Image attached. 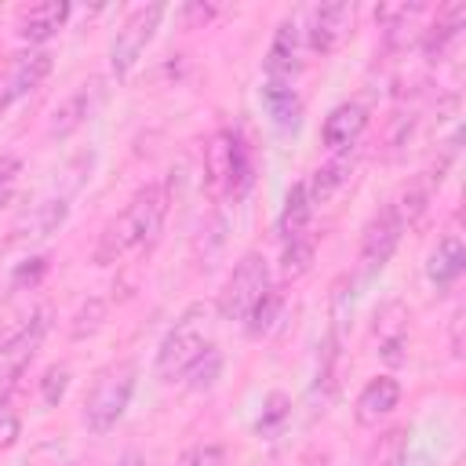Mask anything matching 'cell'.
I'll return each instance as SVG.
<instances>
[{
  "mask_svg": "<svg viewBox=\"0 0 466 466\" xmlns=\"http://www.w3.org/2000/svg\"><path fill=\"white\" fill-rule=\"evenodd\" d=\"M102 80H87V84H80L73 95H66L62 102H58V109L51 113V120H47V138H69L95 109H98V102H102Z\"/></svg>",
  "mask_w": 466,
  "mask_h": 466,
  "instance_id": "cell-9",
  "label": "cell"
},
{
  "mask_svg": "<svg viewBox=\"0 0 466 466\" xmlns=\"http://www.w3.org/2000/svg\"><path fill=\"white\" fill-rule=\"evenodd\" d=\"M18 437H22V419H18V411H15L7 400H0V451L15 448Z\"/></svg>",
  "mask_w": 466,
  "mask_h": 466,
  "instance_id": "cell-31",
  "label": "cell"
},
{
  "mask_svg": "<svg viewBox=\"0 0 466 466\" xmlns=\"http://www.w3.org/2000/svg\"><path fill=\"white\" fill-rule=\"evenodd\" d=\"M368 127V109L360 102H342L335 106L328 116H324V127H320V142L331 149V153H346L360 142Z\"/></svg>",
  "mask_w": 466,
  "mask_h": 466,
  "instance_id": "cell-10",
  "label": "cell"
},
{
  "mask_svg": "<svg viewBox=\"0 0 466 466\" xmlns=\"http://www.w3.org/2000/svg\"><path fill=\"white\" fill-rule=\"evenodd\" d=\"M135 379H138V364L135 360H120V364L106 368L95 379V386H91V393L84 400V426L91 433H109L120 422V415L131 404Z\"/></svg>",
  "mask_w": 466,
  "mask_h": 466,
  "instance_id": "cell-3",
  "label": "cell"
},
{
  "mask_svg": "<svg viewBox=\"0 0 466 466\" xmlns=\"http://www.w3.org/2000/svg\"><path fill=\"white\" fill-rule=\"evenodd\" d=\"M175 466H218V448H189V451H182V459L175 462Z\"/></svg>",
  "mask_w": 466,
  "mask_h": 466,
  "instance_id": "cell-34",
  "label": "cell"
},
{
  "mask_svg": "<svg viewBox=\"0 0 466 466\" xmlns=\"http://www.w3.org/2000/svg\"><path fill=\"white\" fill-rule=\"evenodd\" d=\"M164 11H167L164 4L138 7V11H131V18L116 29V40H113V47H109V66H113L116 76H127V73L135 69V62H138L142 51L149 47V40H153V33H157Z\"/></svg>",
  "mask_w": 466,
  "mask_h": 466,
  "instance_id": "cell-6",
  "label": "cell"
},
{
  "mask_svg": "<svg viewBox=\"0 0 466 466\" xmlns=\"http://www.w3.org/2000/svg\"><path fill=\"white\" fill-rule=\"evenodd\" d=\"M251 149L244 146L240 135L233 131H215L211 142L204 146V175L208 186L215 193H229V197H244L251 186Z\"/></svg>",
  "mask_w": 466,
  "mask_h": 466,
  "instance_id": "cell-4",
  "label": "cell"
},
{
  "mask_svg": "<svg viewBox=\"0 0 466 466\" xmlns=\"http://www.w3.org/2000/svg\"><path fill=\"white\" fill-rule=\"evenodd\" d=\"M178 18H182V29H197V25H204V22H211V18H215V4L189 0V4L178 11Z\"/></svg>",
  "mask_w": 466,
  "mask_h": 466,
  "instance_id": "cell-33",
  "label": "cell"
},
{
  "mask_svg": "<svg viewBox=\"0 0 466 466\" xmlns=\"http://www.w3.org/2000/svg\"><path fill=\"white\" fill-rule=\"evenodd\" d=\"M400 404V382L393 375H375L360 393H357V404H353V419L360 426H379L386 415H393V408Z\"/></svg>",
  "mask_w": 466,
  "mask_h": 466,
  "instance_id": "cell-11",
  "label": "cell"
},
{
  "mask_svg": "<svg viewBox=\"0 0 466 466\" xmlns=\"http://www.w3.org/2000/svg\"><path fill=\"white\" fill-rule=\"evenodd\" d=\"M353 18H357V7L346 4V0H335V4L313 7L309 11V29H302V33H306V40L317 55H331L350 40Z\"/></svg>",
  "mask_w": 466,
  "mask_h": 466,
  "instance_id": "cell-7",
  "label": "cell"
},
{
  "mask_svg": "<svg viewBox=\"0 0 466 466\" xmlns=\"http://www.w3.org/2000/svg\"><path fill=\"white\" fill-rule=\"evenodd\" d=\"M353 149H346V153H335V160H328V164H320L317 171H313V178L306 182V189H309V200L313 204H324L339 186H346L350 182V175H353Z\"/></svg>",
  "mask_w": 466,
  "mask_h": 466,
  "instance_id": "cell-20",
  "label": "cell"
},
{
  "mask_svg": "<svg viewBox=\"0 0 466 466\" xmlns=\"http://www.w3.org/2000/svg\"><path fill=\"white\" fill-rule=\"evenodd\" d=\"M44 331H47V309H36L22 328H15V335H11V342H7V353H4V357H29V353L40 346Z\"/></svg>",
  "mask_w": 466,
  "mask_h": 466,
  "instance_id": "cell-25",
  "label": "cell"
},
{
  "mask_svg": "<svg viewBox=\"0 0 466 466\" xmlns=\"http://www.w3.org/2000/svg\"><path fill=\"white\" fill-rule=\"evenodd\" d=\"M124 466H142V462H138V459H127V462H124Z\"/></svg>",
  "mask_w": 466,
  "mask_h": 466,
  "instance_id": "cell-38",
  "label": "cell"
},
{
  "mask_svg": "<svg viewBox=\"0 0 466 466\" xmlns=\"http://www.w3.org/2000/svg\"><path fill=\"white\" fill-rule=\"evenodd\" d=\"M291 411V400L284 393H269L266 397V408H262V419H258V433H273Z\"/></svg>",
  "mask_w": 466,
  "mask_h": 466,
  "instance_id": "cell-30",
  "label": "cell"
},
{
  "mask_svg": "<svg viewBox=\"0 0 466 466\" xmlns=\"http://www.w3.org/2000/svg\"><path fill=\"white\" fill-rule=\"evenodd\" d=\"M299 47H302L299 18H284V22L277 25L273 44H269V55H266V73H269V80H284V84H288V76L302 69Z\"/></svg>",
  "mask_w": 466,
  "mask_h": 466,
  "instance_id": "cell-12",
  "label": "cell"
},
{
  "mask_svg": "<svg viewBox=\"0 0 466 466\" xmlns=\"http://www.w3.org/2000/svg\"><path fill=\"white\" fill-rule=\"evenodd\" d=\"M167 186L164 182H153L146 189H138L131 197V204L102 229L98 237V248H95V262L98 266H109L116 258H124L131 248H142V244H153L164 229V218H167Z\"/></svg>",
  "mask_w": 466,
  "mask_h": 466,
  "instance_id": "cell-1",
  "label": "cell"
},
{
  "mask_svg": "<svg viewBox=\"0 0 466 466\" xmlns=\"http://www.w3.org/2000/svg\"><path fill=\"white\" fill-rule=\"evenodd\" d=\"M441 171H422L419 178H411L400 193H397V200L390 204L393 208V215L400 218V226L408 229V226H415L422 215H426V208H430V200H433V193H437V186H441Z\"/></svg>",
  "mask_w": 466,
  "mask_h": 466,
  "instance_id": "cell-16",
  "label": "cell"
},
{
  "mask_svg": "<svg viewBox=\"0 0 466 466\" xmlns=\"http://www.w3.org/2000/svg\"><path fill=\"white\" fill-rule=\"evenodd\" d=\"M102 320H106V302H102V299H87V302L76 309V317H73V324H69V335H73V339H87V335H95V331L102 328Z\"/></svg>",
  "mask_w": 466,
  "mask_h": 466,
  "instance_id": "cell-27",
  "label": "cell"
},
{
  "mask_svg": "<svg viewBox=\"0 0 466 466\" xmlns=\"http://www.w3.org/2000/svg\"><path fill=\"white\" fill-rule=\"evenodd\" d=\"M66 386H69V368H66V364L47 368L44 379H40V397H44V404H58V400L66 397Z\"/></svg>",
  "mask_w": 466,
  "mask_h": 466,
  "instance_id": "cell-29",
  "label": "cell"
},
{
  "mask_svg": "<svg viewBox=\"0 0 466 466\" xmlns=\"http://www.w3.org/2000/svg\"><path fill=\"white\" fill-rule=\"evenodd\" d=\"M69 11H73V7H69L66 0H44V4H33V7L22 15V22H18V36L29 40V44H44V40H51V36L66 25Z\"/></svg>",
  "mask_w": 466,
  "mask_h": 466,
  "instance_id": "cell-17",
  "label": "cell"
},
{
  "mask_svg": "<svg viewBox=\"0 0 466 466\" xmlns=\"http://www.w3.org/2000/svg\"><path fill=\"white\" fill-rule=\"evenodd\" d=\"M309 266H313V240H306V237L288 240L284 244V255H280V273L295 280V277L309 273Z\"/></svg>",
  "mask_w": 466,
  "mask_h": 466,
  "instance_id": "cell-26",
  "label": "cell"
},
{
  "mask_svg": "<svg viewBox=\"0 0 466 466\" xmlns=\"http://www.w3.org/2000/svg\"><path fill=\"white\" fill-rule=\"evenodd\" d=\"M462 25H466V4L462 0H455V4H448L444 11H437V18H433V25L430 29H422V55L430 58V62H441L444 55H448V47L462 36Z\"/></svg>",
  "mask_w": 466,
  "mask_h": 466,
  "instance_id": "cell-14",
  "label": "cell"
},
{
  "mask_svg": "<svg viewBox=\"0 0 466 466\" xmlns=\"http://www.w3.org/2000/svg\"><path fill=\"white\" fill-rule=\"evenodd\" d=\"M51 73V55L47 51H29V55H18L11 62V73L0 87V109H7L15 98H22L25 91H33L44 76Z\"/></svg>",
  "mask_w": 466,
  "mask_h": 466,
  "instance_id": "cell-15",
  "label": "cell"
},
{
  "mask_svg": "<svg viewBox=\"0 0 466 466\" xmlns=\"http://www.w3.org/2000/svg\"><path fill=\"white\" fill-rule=\"evenodd\" d=\"M18 171H22V160H18V157H0V208L15 197Z\"/></svg>",
  "mask_w": 466,
  "mask_h": 466,
  "instance_id": "cell-32",
  "label": "cell"
},
{
  "mask_svg": "<svg viewBox=\"0 0 466 466\" xmlns=\"http://www.w3.org/2000/svg\"><path fill=\"white\" fill-rule=\"evenodd\" d=\"M218 368H222V357H218V350L211 346V350H204V357H197V360H193V368L186 371V379H189V386H193V390H208V386L215 382Z\"/></svg>",
  "mask_w": 466,
  "mask_h": 466,
  "instance_id": "cell-28",
  "label": "cell"
},
{
  "mask_svg": "<svg viewBox=\"0 0 466 466\" xmlns=\"http://www.w3.org/2000/svg\"><path fill=\"white\" fill-rule=\"evenodd\" d=\"M404 459H408V426H393L371 444L364 466H404Z\"/></svg>",
  "mask_w": 466,
  "mask_h": 466,
  "instance_id": "cell-23",
  "label": "cell"
},
{
  "mask_svg": "<svg viewBox=\"0 0 466 466\" xmlns=\"http://www.w3.org/2000/svg\"><path fill=\"white\" fill-rule=\"evenodd\" d=\"M262 106L269 109V116H273L280 127H295V124H299L302 102H299L295 87H288L284 80H269V84L262 87Z\"/></svg>",
  "mask_w": 466,
  "mask_h": 466,
  "instance_id": "cell-22",
  "label": "cell"
},
{
  "mask_svg": "<svg viewBox=\"0 0 466 466\" xmlns=\"http://www.w3.org/2000/svg\"><path fill=\"white\" fill-rule=\"evenodd\" d=\"M208 324H211L208 306H189V309L175 320V328L164 335V342H160V350H157V379H164V382L182 379V375L193 368V360L204 357V350H211V342H208Z\"/></svg>",
  "mask_w": 466,
  "mask_h": 466,
  "instance_id": "cell-2",
  "label": "cell"
},
{
  "mask_svg": "<svg viewBox=\"0 0 466 466\" xmlns=\"http://www.w3.org/2000/svg\"><path fill=\"white\" fill-rule=\"evenodd\" d=\"M462 269H466V248H462L459 233H444V237L437 240V248L430 251L426 273H430V280H433L437 288H448V284H455V280L462 277Z\"/></svg>",
  "mask_w": 466,
  "mask_h": 466,
  "instance_id": "cell-19",
  "label": "cell"
},
{
  "mask_svg": "<svg viewBox=\"0 0 466 466\" xmlns=\"http://www.w3.org/2000/svg\"><path fill=\"white\" fill-rule=\"evenodd\" d=\"M66 215H69V197H66V193L47 197V200H36V204L15 222V229H11V244H15V240H33V237H47V233H55V229L66 222Z\"/></svg>",
  "mask_w": 466,
  "mask_h": 466,
  "instance_id": "cell-13",
  "label": "cell"
},
{
  "mask_svg": "<svg viewBox=\"0 0 466 466\" xmlns=\"http://www.w3.org/2000/svg\"><path fill=\"white\" fill-rule=\"evenodd\" d=\"M44 269H47V258H29V266H18V269H15V288H22L25 280L33 284Z\"/></svg>",
  "mask_w": 466,
  "mask_h": 466,
  "instance_id": "cell-35",
  "label": "cell"
},
{
  "mask_svg": "<svg viewBox=\"0 0 466 466\" xmlns=\"http://www.w3.org/2000/svg\"><path fill=\"white\" fill-rule=\"evenodd\" d=\"M11 335H15V328H7V324H0V357L7 353V342H11Z\"/></svg>",
  "mask_w": 466,
  "mask_h": 466,
  "instance_id": "cell-37",
  "label": "cell"
},
{
  "mask_svg": "<svg viewBox=\"0 0 466 466\" xmlns=\"http://www.w3.org/2000/svg\"><path fill=\"white\" fill-rule=\"evenodd\" d=\"M375 335H379V353L390 360V364H400L404 360V339H408V309L400 302H386L379 313H375Z\"/></svg>",
  "mask_w": 466,
  "mask_h": 466,
  "instance_id": "cell-18",
  "label": "cell"
},
{
  "mask_svg": "<svg viewBox=\"0 0 466 466\" xmlns=\"http://www.w3.org/2000/svg\"><path fill=\"white\" fill-rule=\"evenodd\" d=\"M451 353L462 357V309H455L451 317Z\"/></svg>",
  "mask_w": 466,
  "mask_h": 466,
  "instance_id": "cell-36",
  "label": "cell"
},
{
  "mask_svg": "<svg viewBox=\"0 0 466 466\" xmlns=\"http://www.w3.org/2000/svg\"><path fill=\"white\" fill-rule=\"evenodd\" d=\"M309 218H313L309 189H306V182H295V186L288 189V197H284V208H280L277 229H280V237H284V240H295V237H302V233H306Z\"/></svg>",
  "mask_w": 466,
  "mask_h": 466,
  "instance_id": "cell-21",
  "label": "cell"
},
{
  "mask_svg": "<svg viewBox=\"0 0 466 466\" xmlns=\"http://www.w3.org/2000/svg\"><path fill=\"white\" fill-rule=\"evenodd\" d=\"M273 284H269V266H266V258L258 255V251H248L237 266H233V273H229V280H226V288H222V295H218V313H222V320H244L248 313H251V306L269 291Z\"/></svg>",
  "mask_w": 466,
  "mask_h": 466,
  "instance_id": "cell-5",
  "label": "cell"
},
{
  "mask_svg": "<svg viewBox=\"0 0 466 466\" xmlns=\"http://www.w3.org/2000/svg\"><path fill=\"white\" fill-rule=\"evenodd\" d=\"M280 309H284V295H280L277 288H269V291L251 306V313L244 317V320H248V335H251V339L269 335V331L277 328V320H280Z\"/></svg>",
  "mask_w": 466,
  "mask_h": 466,
  "instance_id": "cell-24",
  "label": "cell"
},
{
  "mask_svg": "<svg viewBox=\"0 0 466 466\" xmlns=\"http://www.w3.org/2000/svg\"><path fill=\"white\" fill-rule=\"evenodd\" d=\"M400 233H404V226H400V218L393 215V208L386 204V208L368 222L364 237H360V262H364V273H379V269L393 258V251H397V244H400Z\"/></svg>",
  "mask_w": 466,
  "mask_h": 466,
  "instance_id": "cell-8",
  "label": "cell"
}]
</instances>
